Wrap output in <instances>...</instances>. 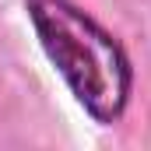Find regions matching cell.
I'll list each match as a JSON object with an SVG mask.
<instances>
[{
    "label": "cell",
    "instance_id": "6da1fadb",
    "mask_svg": "<svg viewBox=\"0 0 151 151\" xmlns=\"http://www.w3.org/2000/svg\"><path fill=\"white\" fill-rule=\"evenodd\" d=\"M25 11L70 95L99 123H116L134 88V67L119 39L74 0H25Z\"/></svg>",
    "mask_w": 151,
    "mask_h": 151
}]
</instances>
